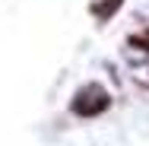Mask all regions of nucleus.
<instances>
[{"label": "nucleus", "mask_w": 149, "mask_h": 146, "mask_svg": "<svg viewBox=\"0 0 149 146\" xmlns=\"http://www.w3.org/2000/svg\"><path fill=\"white\" fill-rule=\"evenodd\" d=\"M120 3H124V0H98V3L92 6V13H95L98 19H111V16H114V10H118Z\"/></svg>", "instance_id": "nucleus-2"}, {"label": "nucleus", "mask_w": 149, "mask_h": 146, "mask_svg": "<svg viewBox=\"0 0 149 146\" xmlns=\"http://www.w3.org/2000/svg\"><path fill=\"white\" fill-rule=\"evenodd\" d=\"M108 105H111L108 92L98 89V86H86L76 98H73V111H76L79 117H95V115H102Z\"/></svg>", "instance_id": "nucleus-1"}]
</instances>
